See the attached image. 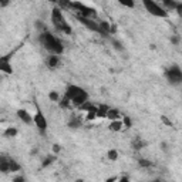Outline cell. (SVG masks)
<instances>
[{"instance_id":"1","label":"cell","mask_w":182,"mask_h":182,"mask_svg":"<svg viewBox=\"0 0 182 182\" xmlns=\"http://www.w3.org/2000/svg\"><path fill=\"white\" fill-rule=\"evenodd\" d=\"M40 41H41V46L47 51H50L53 56H60V54L64 53L63 43L57 37H54L51 33H48V31H43L40 34Z\"/></svg>"},{"instance_id":"2","label":"cell","mask_w":182,"mask_h":182,"mask_svg":"<svg viewBox=\"0 0 182 182\" xmlns=\"http://www.w3.org/2000/svg\"><path fill=\"white\" fill-rule=\"evenodd\" d=\"M71 9L75 10V14H80L81 17H85V19L94 20L95 17H97V11H95L94 9H91V7L85 6V4H83V3H78V2L71 3Z\"/></svg>"},{"instance_id":"3","label":"cell","mask_w":182,"mask_h":182,"mask_svg":"<svg viewBox=\"0 0 182 182\" xmlns=\"http://www.w3.org/2000/svg\"><path fill=\"white\" fill-rule=\"evenodd\" d=\"M165 77L171 84H174V85L181 84L182 83V70L178 66H171V67H168L165 70Z\"/></svg>"},{"instance_id":"4","label":"cell","mask_w":182,"mask_h":182,"mask_svg":"<svg viewBox=\"0 0 182 182\" xmlns=\"http://www.w3.org/2000/svg\"><path fill=\"white\" fill-rule=\"evenodd\" d=\"M144 6L145 9L152 14V16H157V17H168V11L161 6V4L152 2V0H144Z\"/></svg>"},{"instance_id":"5","label":"cell","mask_w":182,"mask_h":182,"mask_svg":"<svg viewBox=\"0 0 182 182\" xmlns=\"http://www.w3.org/2000/svg\"><path fill=\"white\" fill-rule=\"evenodd\" d=\"M51 21H53V24H54V27H56V30L57 31H61L63 30V27L67 24L64 16H63V13H61V10L58 9V7H54L53 11H51Z\"/></svg>"},{"instance_id":"6","label":"cell","mask_w":182,"mask_h":182,"mask_svg":"<svg viewBox=\"0 0 182 182\" xmlns=\"http://www.w3.org/2000/svg\"><path fill=\"white\" fill-rule=\"evenodd\" d=\"M75 19H77L78 21H80L83 26H85L87 29H90V30L93 31H97V33H100L102 36V31L101 29H100V23H97L95 20H91V19H85V17H81L80 14H75Z\"/></svg>"},{"instance_id":"7","label":"cell","mask_w":182,"mask_h":182,"mask_svg":"<svg viewBox=\"0 0 182 182\" xmlns=\"http://www.w3.org/2000/svg\"><path fill=\"white\" fill-rule=\"evenodd\" d=\"M34 124H36V127L39 128V131L41 132V134H44L46 132V130H47V120H46V117L43 115V112L40 111L37 108V112L34 114Z\"/></svg>"},{"instance_id":"8","label":"cell","mask_w":182,"mask_h":182,"mask_svg":"<svg viewBox=\"0 0 182 182\" xmlns=\"http://www.w3.org/2000/svg\"><path fill=\"white\" fill-rule=\"evenodd\" d=\"M88 101V94L87 91H83V93H80V94L77 95V97H74L73 100H71V104H74L75 107H81L83 104H85V102Z\"/></svg>"},{"instance_id":"9","label":"cell","mask_w":182,"mask_h":182,"mask_svg":"<svg viewBox=\"0 0 182 182\" xmlns=\"http://www.w3.org/2000/svg\"><path fill=\"white\" fill-rule=\"evenodd\" d=\"M83 88L81 87H78V85H74V84H70L67 87V90H66V95H67L68 98H70V100H73V98L74 97H77L78 94H80V93H83Z\"/></svg>"},{"instance_id":"10","label":"cell","mask_w":182,"mask_h":182,"mask_svg":"<svg viewBox=\"0 0 182 182\" xmlns=\"http://www.w3.org/2000/svg\"><path fill=\"white\" fill-rule=\"evenodd\" d=\"M17 117L20 118V120L24 122V124H31V122H34V121H33L34 118L31 117L30 114H29V111H27V110H23V108L17 110Z\"/></svg>"},{"instance_id":"11","label":"cell","mask_w":182,"mask_h":182,"mask_svg":"<svg viewBox=\"0 0 182 182\" xmlns=\"http://www.w3.org/2000/svg\"><path fill=\"white\" fill-rule=\"evenodd\" d=\"M0 171L3 174L10 172V159H7L6 155H2V158H0Z\"/></svg>"},{"instance_id":"12","label":"cell","mask_w":182,"mask_h":182,"mask_svg":"<svg viewBox=\"0 0 182 182\" xmlns=\"http://www.w3.org/2000/svg\"><path fill=\"white\" fill-rule=\"evenodd\" d=\"M161 6L164 7L166 11L176 10V7H178V2H175V0H164V2L161 3Z\"/></svg>"},{"instance_id":"13","label":"cell","mask_w":182,"mask_h":182,"mask_svg":"<svg viewBox=\"0 0 182 182\" xmlns=\"http://www.w3.org/2000/svg\"><path fill=\"white\" fill-rule=\"evenodd\" d=\"M144 147H147V141H144L141 137H137V138L132 141V148H134L135 151H139V149H142Z\"/></svg>"},{"instance_id":"14","label":"cell","mask_w":182,"mask_h":182,"mask_svg":"<svg viewBox=\"0 0 182 182\" xmlns=\"http://www.w3.org/2000/svg\"><path fill=\"white\" fill-rule=\"evenodd\" d=\"M67 125L70 127V128H80L81 125H83V121H81L80 117H71V120L67 122Z\"/></svg>"},{"instance_id":"15","label":"cell","mask_w":182,"mask_h":182,"mask_svg":"<svg viewBox=\"0 0 182 182\" xmlns=\"http://www.w3.org/2000/svg\"><path fill=\"white\" fill-rule=\"evenodd\" d=\"M108 111H110V108H108L105 104L100 105V107H98V110H97V118H107Z\"/></svg>"},{"instance_id":"16","label":"cell","mask_w":182,"mask_h":182,"mask_svg":"<svg viewBox=\"0 0 182 182\" xmlns=\"http://www.w3.org/2000/svg\"><path fill=\"white\" fill-rule=\"evenodd\" d=\"M58 64H60V58H58V56H53V54H51L50 57L47 58V66L50 68H56Z\"/></svg>"},{"instance_id":"17","label":"cell","mask_w":182,"mask_h":182,"mask_svg":"<svg viewBox=\"0 0 182 182\" xmlns=\"http://www.w3.org/2000/svg\"><path fill=\"white\" fill-rule=\"evenodd\" d=\"M0 70L6 73V74H11L13 73V68H11V64L9 61H0Z\"/></svg>"},{"instance_id":"18","label":"cell","mask_w":182,"mask_h":182,"mask_svg":"<svg viewBox=\"0 0 182 182\" xmlns=\"http://www.w3.org/2000/svg\"><path fill=\"white\" fill-rule=\"evenodd\" d=\"M122 127H124V124H122V121H120V120H117V121H111V124L108 125V128L111 130V131H121Z\"/></svg>"},{"instance_id":"19","label":"cell","mask_w":182,"mask_h":182,"mask_svg":"<svg viewBox=\"0 0 182 182\" xmlns=\"http://www.w3.org/2000/svg\"><path fill=\"white\" fill-rule=\"evenodd\" d=\"M118 117H120V111H118L117 108H110V111H108L107 118H110L111 121H117Z\"/></svg>"},{"instance_id":"20","label":"cell","mask_w":182,"mask_h":182,"mask_svg":"<svg viewBox=\"0 0 182 182\" xmlns=\"http://www.w3.org/2000/svg\"><path fill=\"white\" fill-rule=\"evenodd\" d=\"M56 161V157L54 155H48V157H46V158L43 159V162H41V168H47L48 165H51L53 162Z\"/></svg>"},{"instance_id":"21","label":"cell","mask_w":182,"mask_h":182,"mask_svg":"<svg viewBox=\"0 0 182 182\" xmlns=\"http://www.w3.org/2000/svg\"><path fill=\"white\" fill-rule=\"evenodd\" d=\"M97 110H98V107H93L90 110V111L87 112V117H85V120H87V121H93V120H94V118H97Z\"/></svg>"},{"instance_id":"22","label":"cell","mask_w":182,"mask_h":182,"mask_svg":"<svg viewBox=\"0 0 182 182\" xmlns=\"http://www.w3.org/2000/svg\"><path fill=\"white\" fill-rule=\"evenodd\" d=\"M20 169H21L20 164H19L16 159L10 158V172H17V171H20Z\"/></svg>"},{"instance_id":"23","label":"cell","mask_w":182,"mask_h":182,"mask_svg":"<svg viewBox=\"0 0 182 182\" xmlns=\"http://www.w3.org/2000/svg\"><path fill=\"white\" fill-rule=\"evenodd\" d=\"M70 104H71V100L67 97V95H64V97H63V98L60 100V102H58V105H60L61 108H64V110H66V108L70 107Z\"/></svg>"},{"instance_id":"24","label":"cell","mask_w":182,"mask_h":182,"mask_svg":"<svg viewBox=\"0 0 182 182\" xmlns=\"http://www.w3.org/2000/svg\"><path fill=\"white\" fill-rule=\"evenodd\" d=\"M48 98H50L51 101L53 102H60V94H58L57 91H50V93H48Z\"/></svg>"},{"instance_id":"25","label":"cell","mask_w":182,"mask_h":182,"mask_svg":"<svg viewBox=\"0 0 182 182\" xmlns=\"http://www.w3.org/2000/svg\"><path fill=\"white\" fill-rule=\"evenodd\" d=\"M16 135H17V130L14 127H10V128H7L4 131V137H7V138H11V137H16Z\"/></svg>"},{"instance_id":"26","label":"cell","mask_w":182,"mask_h":182,"mask_svg":"<svg viewBox=\"0 0 182 182\" xmlns=\"http://www.w3.org/2000/svg\"><path fill=\"white\" fill-rule=\"evenodd\" d=\"M107 157H108V159H110V161H117V159H118L117 149H110V151L107 152Z\"/></svg>"},{"instance_id":"27","label":"cell","mask_w":182,"mask_h":182,"mask_svg":"<svg viewBox=\"0 0 182 182\" xmlns=\"http://www.w3.org/2000/svg\"><path fill=\"white\" fill-rule=\"evenodd\" d=\"M93 107H94V104H93V102H90V101H87L85 104H83L81 107H78V110H80V111H85V112H88Z\"/></svg>"},{"instance_id":"28","label":"cell","mask_w":182,"mask_h":182,"mask_svg":"<svg viewBox=\"0 0 182 182\" xmlns=\"http://www.w3.org/2000/svg\"><path fill=\"white\" fill-rule=\"evenodd\" d=\"M138 164H139V166H142V168H149V166H152V162L148 161V159H144V158L138 159Z\"/></svg>"},{"instance_id":"29","label":"cell","mask_w":182,"mask_h":182,"mask_svg":"<svg viewBox=\"0 0 182 182\" xmlns=\"http://www.w3.org/2000/svg\"><path fill=\"white\" fill-rule=\"evenodd\" d=\"M122 124H124L125 128H131V127H132V120L128 117V115H125L124 120H122Z\"/></svg>"},{"instance_id":"30","label":"cell","mask_w":182,"mask_h":182,"mask_svg":"<svg viewBox=\"0 0 182 182\" xmlns=\"http://www.w3.org/2000/svg\"><path fill=\"white\" fill-rule=\"evenodd\" d=\"M120 4L124 7H130V9H132V7L135 6L134 2H130V0H120Z\"/></svg>"},{"instance_id":"31","label":"cell","mask_w":182,"mask_h":182,"mask_svg":"<svg viewBox=\"0 0 182 182\" xmlns=\"http://www.w3.org/2000/svg\"><path fill=\"white\" fill-rule=\"evenodd\" d=\"M112 46H114V48L117 51H124V47H122V44L120 43L118 40H112Z\"/></svg>"},{"instance_id":"32","label":"cell","mask_w":182,"mask_h":182,"mask_svg":"<svg viewBox=\"0 0 182 182\" xmlns=\"http://www.w3.org/2000/svg\"><path fill=\"white\" fill-rule=\"evenodd\" d=\"M161 121L164 122V124H165L166 127H172V121L169 120L168 117H166V115H161Z\"/></svg>"},{"instance_id":"33","label":"cell","mask_w":182,"mask_h":182,"mask_svg":"<svg viewBox=\"0 0 182 182\" xmlns=\"http://www.w3.org/2000/svg\"><path fill=\"white\" fill-rule=\"evenodd\" d=\"M179 41H181L179 36H172V37H171V43H172V44H175V46H178Z\"/></svg>"},{"instance_id":"34","label":"cell","mask_w":182,"mask_h":182,"mask_svg":"<svg viewBox=\"0 0 182 182\" xmlns=\"http://www.w3.org/2000/svg\"><path fill=\"white\" fill-rule=\"evenodd\" d=\"M11 182H26V178H24L23 175H19V176H16Z\"/></svg>"},{"instance_id":"35","label":"cell","mask_w":182,"mask_h":182,"mask_svg":"<svg viewBox=\"0 0 182 182\" xmlns=\"http://www.w3.org/2000/svg\"><path fill=\"white\" fill-rule=\"evenodd\" d=\"M60 151H61V147H60V145H58V144H54L53 145V152H54V154H58Z\"/></svg>"},{"instance_id":"36","label":"cell","mask_w":182,"mask_h":182,"mask_svg":"<svg viewBox=\"0 0 182 182\" xmlns=\"http://www.w3.org/2000/svg\"><path fill=\"white\" fill-rule=\"evenodd\" d=\"M176 11H178V16L182 19V3H178V7H176Z\"/></svg>"},{"instance_id":"37","label":"cell","mask_w":182,"mask_h":182,"mask_svg":"<svg viewBox=\"0 0 182 182\" xmlns=\"http://www.w3.org/2000/svg\"><path fill=\"white\" fill-rule=\"evenodd\" d=\"M117 181H118L117 176H110L108 179H105V182H117Z\"/></svg>"},{"instance_id":"38","label":"cell","mask_w":182,"mask_h":182,"mask_svg":"<svg viewBox=\"0 0 182 182\" xmlns=\"http://www.w3.org/2000/svg\"><path fill=\"white\" fill-rule=\"evenodd\" d=\"M161 147H162V151H168V144L166 142H162Z\"/></svg>"},{"instance_id":"39","label":"cell","mask_w":182,"mask_h":182,"mask_svg":"<svg viewBox=\"0 0 182 182\" xmlns=\"http://www.w3.org/2000/svg\"><path fill=\"white\" fill-rule=\"evenodd\" d=\"M118 182H130V179L127 176H121V178L118 179Z\"/></svg>"},{"instance_id":"40","label":"cell","mask_w":182,"mask_h":182,"mask_svg":"<svg viewBox=\"0 0 182 182\" xmlns=\"http://www.w3.org/2000/svg\"><path fill=\"white\" fill-rule=\"evenodd\" d=\"M115 31H117V27H115V26H111V33H115Z\"/></svg>"},{"instance_id":"41","label":"cell","mask_w":182,"mask_h":182,"mask_svg":"<svg viewBox=\"0 0 182 182\" xmlns=\"http://www.w3.org/2000/svg\"><path fill=\"white\" fill-rule=\"evenodd\" d=\"M152 182H164L162 179H155V181H152Z\"/></svg>"},{"instance_id":"42","label":"cell","mask_w":182,"mask_h":182,"mask_svg":"<svg viewBox=\"0 0 182 182\" xmlns=\"http://www.w3.org/2000/svg\"><path fill=\"white\" fill-rule=\"evenodd\" d=\"M75 182H84V181H83V179H77V181H75Z\"/></svg>"}]
</instances>
